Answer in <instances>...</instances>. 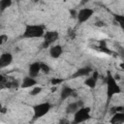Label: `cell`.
<instances>
[{"mask_svg": "<svg viewBox=\"0 0 124 124\" xmlns=\"http://www.w3.org/2000/svg\"><path fill=\"white\" fill-rule=\"evenodd\" d=\"M45 26L41 24H26L24 31L21 35L23 39H36L42 38L45 34Z\"/></svg>", "mask_w": 124, "mask_h": 124, "instance_id": "6da1fadb", "label": "cell"}, {"mask_svg": "<svg viewBox=\"0 0 124 124\" xmlns=\"http://www.w3.org/2000/svg\"><path fill=\"white\" fill-rule=\"evenodd\" d=\"M106 83H107V103L108 104L114 95H117L121 92V88L118 85L116 78H114V77L111 75L110 72H108L106 78Z\"/></svg>", "mask_w": 124, "mask_h": 124, "instance_id": "7a4b0ae2", "label": "cell"}, {"mask_svg": "<svg viewBox=\"0 0 124 124\" xmlns=\"http://www.w3.org/2000/svg\"><path fill=\"white\" fill-rule=\"evenodd\" d=\"M51 109V104L48 102H44L37 104L33 107V121L42 118L49 112Z\"/></svg>", "mask_w": 124, "mask_h": 124, "instance_id": "3957f363", "label": "cell"}, {"mask_svg": "<svg viewBox=\"0 0 124 124\" xmlns=\"http://www.w3.org/2000/svg\"><path fill=\"white\" fill-rule=\"evenodd\" d=\"M90 111L91 108L89 107L82 106L74 113V123H82L87 121L90 118Z\"/></svg>", "mask_w": 124, "mask_h": 124, "instance_id": "277c9868", "label": "cell"}, {"mask_svg": "<svg viewBox=\"0 0 124 124\" xmlns=\"http://www.w3.org/2000/svg\"><path fill=\"white\" fill-rule=\"evenodd\" d=\"M44 43L42 45L43 48H46L49 47L50 46H52L59 38V33L55 30H50V31H46L44 36Z\"/></svg>", "mask_w": 124, "mask_h": 124, "instance_id": "5b68a950", "label": "cell"}, {"mask_svg": "<svg viewBox=\"0 0 124 124\" xmlns=\"http://www.w3.org/2000/svg\"><path fill=\"white\" fill-rule=\"evenodd\" d=\"M94 14V10L91 8H81L80 10L78 11L77 14V19L78 21V23H84L86 21H88L91 16Z\"/></svg>", "mask_w": 124, "mask_h": 124, "instance_id": "8992f818", "label": "cell"}, {"mask_svg": "<svg viewBox=\"0 0 124 124\" xmlns=\"http://www.w3.org/2000/svg\"><path fill=\"white\" fill-rule=\"evenodd\" d=\"M93 72V69L89 66H84L81 68H78L71 77V78H82V77H88L91 73Z\"/></svg>", "mask_w": 124, "mask_h": 124, "instance_id": "52a82bcc", "label": "cell"}, {"mask_svg": "<svg viewBox=\"0 0 124 124\" xmlns=\"http://www.w3.org/2000/svg\"><path fill=\"white\" fill-rule=\"evenodd\" d=\"M13 59H14V57L11 52H8V51L3 52L0 55V69L10 66L13 62Z\"/></svg>", "mask_w": 124, "mask_h": 124, "instance_id": "ba28073f", "label": "cell"}, {"mask_svg": "<svg viewBox=\"0 0 124 124\" xmlns=\"http://www.w3.org/2000/svg\"><path fill=\"white\" fill-rule=\"evenodd\" d=\"M93 74L90 76H88V78L84 80V84L89 87V88H95L96 87V84H97V81H98V78H99V73L97 71L95 72H92Z\"/></svg>", "mask_w": 124, "mask_h": 124, "instance_id": "9c48e42d", "label": "cell"}, {"mask_svg": "<svg viewBox=\"0 0 124 124\" xmlns=\"http://www.w3.org/2000/svg\"><path fill=\"white\" fill-rule=\"evenodd\" d=\"M63 53V47L60 45H54V46H50L49 48V55L51 58L57 59L59 58Z\"/></svg>", "mask_w": 124, "mask_h": 124, "instance_id": "30bf717a", "label": "cell"}, {"mask_svg": "<svg viewBox=\"0 0 124 124\" xmlns=\"http://www.w3.org/2000/svg\"><path fill=\"white\" fill-rule=\"evenodd\" d=\"M41 72V67H40V62H33L32 64L29 65L28 68V76L32 78H37Z\"/></svg>", "mask_w": 124, "mask_h": 124, "instance_id": "8fae6325", "label": "cell"}, {"mask_svg": "<svg viewBox=\"0 0 124 124\" xmlns=\"http://www.w3.org/2000/svg\"><path fill=\"white\" fill-rule=\"evenodd\" d=\"M83 106L82 101H77V102H72L66 107V112L67 114H74L79 108Z\"/></svg>", "mask_w": 124, "mask_h": 124, "instance_id": "7c38bea8", "label": "cell"}, {"mask_svg": "<svg viewBox=\"0 0 124 124\" xmlns=\"http://www.w3.org/2000/svg\"><path fill=\"white\" fill-rule=\"evenodd\" d=\"M37 84V80H36V78H32L30 76H27L23 78L20 86L21 88H30V87H33Z\"/></svg>", "mask_w": 124, "mask_h": 124, "instance_id": "4fadbf2b", "label": "cell"}, {"mask_svg": "<svg viewBox=\"0 0 124 124\" xmlns=\"http://www.w3.org/2000/svg\"><path fill=\"white\" fill-rule=\"evenodd\" d=\"M74 93H75V91H74V89L72 87L65 85L61 89V92H60V100L61 101H65L66 99H68L69 97H71Z\"/></svg>", "mask_w": 124, "mask_h": 124, "instance_id": "5bb4252c", "label": "cell"}, {"mask_svg": "<svg viewBox=\"0 0 124 124\" xmlns=\"http://www.w3.org/2000/svg\"><path fill=\"white\" fill-rule=\"evenodd\" d=\"M109 123H111V124H123L124 123V113H123V111L113 113L110 120H109Z\"/></svg>", "mask_w": 124, "mask_h": 124, "instance_id": "9a60e30c", "label": "cell"}, {"mask_svg": "<svg viewBox=\"0 0 124 124\" xmlns=\"http://www.w3.org/2000/svg\"><path fill=\"white\" fill-rule=\"evenodd\" d=\"M13 4V0H0V13H4Z\"/></svg>", "mask_w": 124, "mask_h": 124, "instance_id": "2e32d148", "label": "cell"}, {"mask_svg": "<svg viewBox=\"0 0 124 124\" xmlns=\"http://www.w3.org/2000/svg\"><path fill=\"white\" fill-rule=\"evenodd\" d=\"M99 49H100V51H102V52H105V53H108V54H110V53H111V51L109 50V48H108V46H107V43H106V41H104V40L100 41Z\"/></svg>", "mask_w": 124, "mask_h": 124, "instance_id": "e0dca14e", "label": "cell"}, {"mask_svg": "<svg viewBox=\"0 0 124 124\" xmlns=\"http://www.w3.org/2000/svg\"><path fill=\"white\" fill-rule=\"evenodd\" d=\"M42 90H43L42 86H38V85H35V86H33V87H32V89L30 90L29 94H30L31 96H37V95H39V94L42 92Z\"/></svg>", "mask_w": 124, "mask_h": 124, "instance_id": "ac0fdd59", "label": "cell"}, {"mask_svg": "<svg viewBox=\"0 0 124 124\" xmlns=\"http://www.w3.org/2000/svg\"><path fill=\"white\" fill-rule=\"evenodd\" d=\"M40 67H41V72H43L44 74H48L50 72V68L47 64L46 63H43V62H40Z\"/></svg>", "mask_w": 124, "mask_h": 124, "instance_id": "d6986e66", "label": "cell"}, {"mask_svg": "<svg viewBox=\"0 0 124 124\" xmlns=\"http://www.w3.org/2000/svg\"><path fill=\"white\" fill-rule=\"evenodd\" d=\"M114 21L122 27L123 23H124V16H121V15H114Z\"/></svg>", "mask_w": 124, "mask_h": 124, "instance_id": "ffe728a7", "label": "cell"}, {"mask_svg": "<svg viewBox=\"0 0 124 124\" xmlns=\"http://www.w3.org/2000/svg\"><path fill=\"white\" fill-rule=\"evenodd\" d=\"M62 82H63V78H52L50 79V84L52 86H57Z\"/></svg>", "mask_w": 124, "mask_h": 124, "instance_id": "44dd1931", "label": "cell"}, {"mask_svg": "<svg viewBox=\"0 0 124 124\" xmlns=\"http://www.w3.org/2000/svg\"><path fill=\"white\" fill-rule=\"evenodd\" d=\"M123 107L122 106H116V107H112L110 109H109V112L111 114L115 113V112H119V111H123Z\"/></svg>", "mask_w": 124, "mask_h": 124, "instance_id": "7402d4cb", "label": "cell"}, {"mask_svg": "<svg viewBox=\"0 0 124 124\" xmlns=\"http://www.w3.org/2000/svg\"><path fill=\"white\" fill-rule=\"evenodd\" d=\"M8 41V36L6 34H0V46L6 44Z\"/></svg>", "mask_w": 124, "mask_h": 124, "instance_id": "603a6c76", "label": "cell"}, {"mask_svg": "<svg viewBox=\"0 0 124 124\" xmlns=\"http://www.w3.org/2000/svg\"><path fill=\"white\" fill-rule=\"evenodd\" d=\"M95 25H96V26H98V27H104V26H106L107 24H106L103 20H98V21H96Z\"/></svg>", "mask_w": 124, "mask_h": 124, "instance_id": "cb8c5ba5", "label": "cell"}, {"mask_svg": "<svg viewBox=\"0 0 124 124\" xmlns=\"http://www.w3.org/2000/svg\"><path fill=\"white\" fill-rule=\"evenodd\" d=\"M77 14H78V11L75 10V9H72L70 10V15L72 17H77Z\"/></svg>", "mask_w": 124, "mask_h": 124, "instance_id": "d4e9b609", "label": "cell"}, {"mask_svg": "<svg viewBox=\"0 0 124 124\" xmlns=\"http://www.w3.org/2000/svg\"><path fill=\"white\" fill-rule=\"evenodd\" d=\"M7 79H8V78H7L5 76H3V75L0 74V83H4V82H6Z\"/></svg>", "mask_w": 124, "mask_h": 124, "instance_id": "484cf974", "label": "cell"}, {"mask_svg": "<svg viewBox=\"0 0 124 124\" xmlns=\"http://www.w3.org/2000/svg\"><path fill=\"white\" fill-rule=\"evenodd\" d=\"M89 0H81V2H80V5H85L87 2H88Z\"/></svg>", "mask_w": 124, "mask_h": 124, "instance_id": "4316f807", "label": "cell"}, {"mask_svg": "<svg viewBox=\"0 0 124 124\" xmlns=\"http://www.w3.org/2000/svg\"><path fill=\"white\" fill-rule=\"evenodd\" d=\"M3 108V106H2L1 104H0V110H1V108Z\"/></svg>", "mask_w": 124, "mask_h": 124, "instance_id": "83f0119b", "label": "cell"}, {"mask_svg": "<svg viewBox=\"0 0 124 124\" xmlns=\"http://www.w3.org/2000/svg\"><path fill=\"white\" fill-rule=\"evenodd\" d=\"M38 1H39V0H34V2H38Z\"/></svg>", "mask_w": 124, "mask_h": 124, "instance_id": "f1b7e54d", "label": "cell"}]
</instances>
